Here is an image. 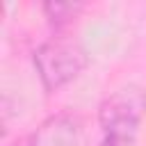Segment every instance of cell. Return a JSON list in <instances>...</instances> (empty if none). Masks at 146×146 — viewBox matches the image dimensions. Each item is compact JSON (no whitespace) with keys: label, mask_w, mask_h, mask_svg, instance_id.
I'll return each mask as SVG.
<instances>
[{"label":"cell","mask_w":146,"mask_h":146,"mask_svg":"<svg viewBox=\"0 0 146 146\" xmlns=\"http://www.w3.org/2000/svg\"><path fill=\"white\" fill-rule=\"evenodd\" d=\"M146 114V91L130 84L98 105V146H132Z\"/></svg>","instance_id":"obj_1"},{"label":"cell","mask_w":146,"mask_h":146,"mask_svg":"<svg viewBox=\"0 0 146 146\" xmlns=\"http://www.w3.org/2000/svg\"><path fill=\"white\" fill-rule=\"evenodd\" d=\"M39 82L46 94H55L73 82L89 64L87 50L66 32H55L32 55Z\"/></svg>","instance_id":"obj_2"},{"label":"cell","mask_w":146,"mask_h":146,"mask_svg":"<svg viewBox=\"0 0 146 146\" xmlns=\"http://www.w3.org/2000/svg\"><path fill=\"white\" fill-rule=\"evenodd\" d=\"M41 11L55 32H66V27L82 11V5L80 2H43Z\"/></svg>","instance_id":"obj_3"},{"label":"cell","mask_w":146,"mask_h":146,"mask_svg":"<svg viewBox=\"0 0 146 146\" xmlns=\"http://www.w3.org/2000/svg\"><path fill=\"white\" fill-rule=\"evenodd\" d=\"M39 144V132H32V135H23V137H16L14 141H9L7 146H36Z\"/></svg>","instance_id":"obj_4"}]
</instances>
